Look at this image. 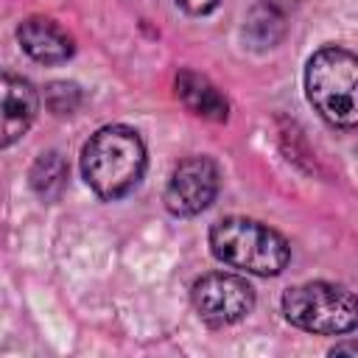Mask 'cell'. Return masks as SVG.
Masks as SVG:
<instances>
[{
    "instance_id": "obj_1",
    "label": "cell",
    "mask_w": 358,
    "mask_h": 358,
    "mask_svg": "<svg viewBox=\"0 0 358 358\" xmlns=\"http://www.w3.org/2000/svg\"><path fill=\"white\" fill-rule=\"evenodd\" d=\"M145 171L143 137L120 123L98 129L81 148V173L95 196L117 201L129 196Z\"/></svg>"
},
{
    "instance_id": "obj_2",
    "label": "cell",
    "mask_w": 358,
    "mask_h": 358,
    "mask_svg": "<svg viewBox=\"0 0 358 358\" xmlns=\"http://www.w3.org/2000/svg\"><path fill=\"white\" fill-rule=\"evenodd\" d=\"M210 249L221 263L260 277L280 274L291 260V246L277 229L241 215H229L213 224Z\"/></svg>"
},
{
    "instance_id": "obj_3",
    "label": "cell",
    "mask_w": 358,
    "mask_h": 358,
    "mask_svg": "<svg viewBox=\"0 0 358 358\" xmlns=\"http://www.w3.org/2000/svg\"><path fill=\"white\" fill-rule=\"evenodd\" d=\"M355 81H358V59L347 48L327 45L308 59L305 67L308 101L327 123L338 129H352L358 120Z\"/></svg>"
},
{
    "instance_id": "obj_4",
    "label": "cell",
    "mask_w": 358,
    "mask_h": 358,
    "mask_svg": "<svg viewBox=\"0 0 358 358\" xmlns=\"http://www.w3.org/2000/svg\"><path fill=\"white\" fill-rule=\"evenodd\" d=\"M285 319L316 336H341L358 324V302L347 285L336 282H302L282 294Z\"/></svg>"
},
{
    "instance_id": "obj_5",
    "label": "cell",
    "mask_w": 358,
    "mask_h": 358,
    "mask_svg": "<svg viewBox=\"0 0 358 358\" xmlns=\"http://www.w3.org/2000/svg\"><path fill=\"white\" fill-rule=\"evenodd\" d=\"M190 299H193L196 313L207 324L224 327V324H235L246 313H252L255 288L249 285L246 277L227 274V271H210L193 282Z\"/></svg>"
},
{
    "instance_id": "obj_6",
    "label": "cell",
    "mask_w": 358,
    "mask_h": 358,
    "mask_svg": "<svg viewBox=\"0 0 358 358\" xmlns=\"http://www.w3.org/2000/svg\"><path fill=\"white\" fill-rule=\"evenodd\" d=\"M215 193H218V165L210 157H187L171 171L165 187V207L179 218H190L207 210Z\"/></svg>"
},
{
    "instance_id": "obj_7",
    "label": "cell",
    "mask_w": 358,
    "mask_h": 358,
    "mask_svg": "<svg viewBox=\"0 0 358 358\" xmlns=\"http://www.w3.org/2000/svg\"><path fill=\"white\" fill-rule=\"evenodd\" d=\"M36 109V90L20 76L0 73V148L17 143L31 129Z\"/></svg>"
},
{
    "instance_id": "obj_8",
    "label": "cell",
    "mask_w": 358,
    "mask_h": 358,
    "mask_svg": "<svg viewBox=\"0 0 358 358\" xmlns=\"http://www.w3.org/2000/svg\"><path fill=\"white\" fill-rule=\"evenodd\" d=\"M17 42L39 64H62L73 56V36L48 17H28L20 22Z\"/></svg>"
},
{
    "instance_id": "obj_9",
    "label": "cell",
    "mask_w": 358,
    "mask_h": 358,
    "mask_svg": "<svg viewBox=\"0 0 358 358\" xmlns=\"http://www.w3.org/2000/svg\"><path fill=\"white\" fill-rule=\"evenodd\" d=\"M176 92L193 115H201L210 120H227L229 103L204 76H199L193 70H182L176 76Z\"/></svg>"
},
{
    "instance_id": "obj_10",
    "label": "cell",
    "mask_w": 358,
    "mask_h": 358,
    "mask_svg": "<svg viewBox=\"0 0 358 358\" xmlns=\"http://www.w3.org/2000/svg\"><path fill=\"white\" fill-rule=\"evenodd\" d=\"M31 187L39 199L56 201L67 187V162L59 151H45L31 168Z\"/></svg>"
},
{
    "instance_id": "obj_11",
    "label": "cell",
    "mask_w": 358,
    "mask_h": 358,
    "mask_svg": "<svg viewBox=\"0 0 358 358\" xmlns=\"http://www.w3.org/2000/svg\"><path fill=\"white\" fill-rule=\"evenodd\" d=\"M48 106L56 115H70L78 106V87L76 84H64V81L50 84L48 87Z\"/></svg>"
},
{
    "instance_id": "obj_12",
    "label": "cell",
    "mask_w": 358,
    "mask_h": 358,
    "mask_svg": "<svg viewBox=\"0 0 358 358\" xmlns=\"http://www.w3.org/2000/svg\"><path fill=\"white\" fill-rule=\"evenodd\" d=\"M176 3H179L187 14H196V17H199V14H210L221 0H176Z\"/></svg>"
}]
</instances>
